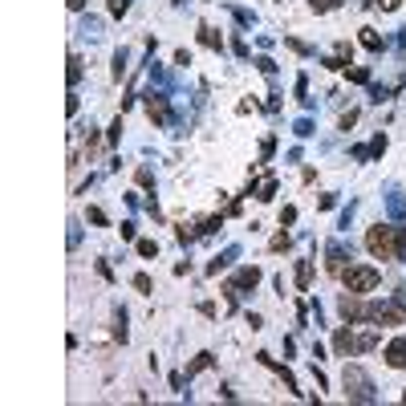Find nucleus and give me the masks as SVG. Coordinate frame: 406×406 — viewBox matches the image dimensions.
I'll return each instance as SVG.
<instances>
[{
  "label": "nucleus",
  "mask_w": 406,
  "mask_h": 406,
  "mask_svg": "<svg viewBox=\"0 0 406 406\" xmlns=\"http://www.w3.org/2000/svg\"><path fill=\"white\" fill-rule=\"evenodd\" d=\"M365 248L374 260H398V232L386 224H374L365 232Z\"/></svg>",
  "instance_id": "f257e3e1"
},
{
  "label": "nucleus",
  "mask_w": 406,
  "mask_h": 406,
  "mask_svg": "<svg viewBox=\"0 0 406 406\" xmlns=\"http://www.w3.org/2000/svg\"><path fill=\"white\" fill-rule=\"evenodd\" d=\"M341 386H346V398H350V403H374V398H378V394H374V382L365 378L361 365H346Z\"/></svg>",
  "instance_id": "f03ea898"
},
{
  "label": "nucleus",
  "mask_w": 406,
  "mask_h": 406,
  "mask_svg": "<svg viewBox=\"0 0 406 406\" xmlns=\"http://www.w3.org/2000/svg\"><path fill=\"white\" fill-rule=\"evenodd\" d=\"M341 284H346V293H374L378 284H382V272L370 269V264H350V269L341 272Z\"/></svg>",
  "instance_id": "7ed1b4c3"
},
{
  "label": "nucleus",
  "mask_w": 406,
  "mask_h": 406,
  "mask_svg": "<svg viewBox=\"0 0 406 406\" xmlns=\"http://www.w3.org/2000/svg\"><path fill=\"white\" fill-rule=\"evenodd\" d=\"M365 321H378V325H406V305H390V301H374V305H365Z\"/></svg>",
  "instance_id": "20e7f679"
},
{
  "label": "nucleus",
  "mask_w": 406,
  "mask_h": 406,
  "mask_svg": "<svg viewBox=\"0 0 406 406\" xmlns=\"http://www.w3.org/2000/svg\"><path fill=\"white\" fill-rule=\"evenodd\" d=\"M146 114L155 126H167L171 122V110H167V93H146Z\"/></svg>",
  "instance_id": "39448f33"
},
{
  "label": "nucleus",
  "mask_w": 406,
  "mask_h": 406,
  "mask_svg": "<svg viewBox=\"0 0 406 406\" xmlns=\"http://www.w3.org/2000/svg\"><path fill=\"white\" fill-rule=\"evenodd\" d=\"M256 284H260V269L252 264V269H240L232 280H227V293H236V297H240L244 289H256Z\"/></svg>",
  "instance_id": "423d86ee"
},
{
  "label": "nucleus",
  "mask_w": 406,
  "mask_h": 406,
  "mask_svg": "<svg viewBox=\"0 0 406 406\" xmlns=\"http://www.w3.org/2000/svg\"><path fill=\"white\" fill-rule=\"evenodd\" d=\"M333 350L341 354V358H350V354H358V341H354V325L346 321L337 333H333Z\"/></svg>",
  "instance_id": "0eeeda50"
},
{
  "label": "nucleus",
  "mask_w": 406,
  "mask_h": 406,
  "mask_svg": "<svg viewBox=\"0 0 406 406\" xmlns=\"http://www.w3.org/2000/svg\"><path fill=\"white\" fill-rule=\"evenodd\" d=\"M346 260H350V252H346L341 244H329V248H325V269L333 272V276H341V272L350 269Z\"/></svg>",
  "instance_id": "6e6552de"
},
{
  "label": "nucleus",
  "mask_w": 406,
  "mask_h": 406,
  "mask_svg": "<svg viewBox=\"0 0 406 406\" xmlns=\"http://www.w3.org/2000/svg\"><path fill=\"white\" fill-rule=\"evenodd\" d=\"M337 313L346 317V321H361V317H365V305L358 301V293H350V297L337 301Z\"/></svg>",
  "instance_id": "1a4fd4ad"
},
{
  "label": "nucleus",
  "mask_w": 406,
  "mask_h": 406,
  "mask_svg": "<svg viewBox=\"0 0 406 406\" xmlns=\"http://www.w3.org/2000/svg\"><path fill=\"white\" fill-rule=\"evenodd\" d=\"M386 365L390 370H406V337H394L386 346Z\"/></svg>",
  "instance_id": "9d476101"
},
{
  "label": "nucleus",
  "mask_w": 406,
  "mask_h": 406,
  "mask_svg": "<svg viewBox=\"0 0 406 406\" xmlns=\"http://www.w3.org/2000/svg\"><path fill=\"white\" fill-rule=\"evenodd\" d=\"M354 341H358V354L374 350L378 346V325H361V333H354Z\"/></svg>",
  "instance_id": "9b49d317"
},
{
  "label": "nucleus",
  "mask_w": 406,
  "mask_h": 406,
  "mask_svg": "<svg viewBox=\"0 0 406 406\" xmlns=\"http://www.w3.org/2000/svg\"><path fill=\"white\" fill-rule=\"evenodd\" d=\"M252 195H256L260 203H269L272 195H276V175H260V179H256V191H252Z\"/></svg>",
  "instance_id": "f8f14e48"
},
{
  "label": "nucleus",
  "mask_w": 406,
  "mask_h": 406,
  "mask_svg": "<svg viewBox=\"0 0 406 406\" xmlns=\"http://www.w3.org/2000/svg\"><path fill=\"white\" fill-rule=\"evenodd\" d=\"M256 358L264 361L269 370H276V374H280V382H284V390H297V378H293V374H289L284 365H276V358H269V354H256Z\"/></svg>",
  "instance_id": "ddd939ff"
},
{
  "label": "nucleus",
  "mask_w": 406,
  "mask_h": 406,
  "mask_svg": "<svg viewBox=\"0 0 406 406\" xmlns=\"http://www.w3.org/2000/svg\"><path fill=\"white\" fill-rule=\"evenodd\" d=\"M297 289H301V293L313 289V260H301V264H297Z\"/></svg>",
  "instance_id": "4468645a"
},
{
  "label": "nucleus",
  "mask_w": 406,
  "mask_h": 406,
  "mask_svg": "<svg viewBox=\"0 0 406 406\" xmlns=\"http://www.w3.org/2000/svg\"><path fill=\"white\" fill-rule=\"evenodd\" d=\"M236 256H240V248H227V252H224V256H220V260H212V264H207V272H212V276H220V272H224L227 264L236 260Z\"/></svg>",
  "instance_id": "2eb2a0df"
},
{
  "label": "nucleus",
  "mask_w": 406,
  "mask_h": 406,
  "mask_svg": "<svg viewBox=\"0 0 406 406\" xmlns=\"http://www.w3.org/2000/svg\"><path fill=\"white\" fill-rule=\"evenodd\" d=\"M199 41L207 49H224V41H220V33L216 29H207V25H199Z\"/></svg>",
  "instance_id": "dca6fc26"
},
{
  "label": "nucleus",
  "mask_w": 406,
  "mask_h": 406,
  "mask_svg": "<svg viewBox=\"0 0 406 406\" xmlns=\"http://www.w3.org/2000/svg\"><path fill=\"white\" fill-rule=\"evenodd\" d=\"M361 45L370 49V53H382V37H378V29H361Z\"/></svg>",
  "instance_id": "f3484780"
},
{
  "label": "nucleus",
  "mask_w": 406,
  "mask_h": 406,
  "mask_svg": "<svg viewBox=\"0 0 406 406\" xmlns=\"http://www.w3.org/2000/svg\"><path fill=\"white\" fill-rule=\"evenodd\" d=\"M212 361H216V358H212V354H199V358H195V361H191V365H187V378H195V374H203V370H207Z\"/></svg>",
  "instance_id": "a211bd4d"
},
{
  "label": "nucleus",
  "mask_w": 406,
  "mask_h": 406,
  "mask_svg": "<svg viewBox=\"0 0 406 406\" xmlns=\"http://www.w3.org/2000/svg\"><path fill=\"white\" fill-rule=\"evenodd\" d=\"M390 216H394V220H406V203H403L398 191H390Z\"/></svg>",
  "instance_id": "6ab92c4d"
},
{
  "label": "nucleus",
  "mask_w": 406,
  "mask_h": 406,
  "mask_svg": "<svg viewBox=\"0 0 406 406\" xmlns=\"http://www.w3.org/2000/svg\"><path fill=\"white\" fill-rule=\"evenodd\" d=\"M78 82H82V57L74 53L69 57V86H78Z\"/></svg>",
  "instance_id": "aec40b11"
},
{
  "label": "nucleus",
  "mask_w": 406,
  "mask_h": 406,
  "mask_svg": "<svg viewBox=\"0 0 406 406\" xmlns=\"http://www.w3.org/2000/svg\"><path fill=\"white\" fill-rule=\"evenodd\" d=\"M220 227H224V216H212V220L199 224V236H212V232H220Z\"/></svg>",
  "instance_id": "412c9836"
},
{
  "label": "nucleus",
  "mask_w": 406,
  "mask_h": 406,
  "mask_svg": "<svg viewBox=\"0 0 406 406\" xmlns=\"http://www.w3.org/2000/svg\"><path fill=\"white\" fill-rule=\"evenodd\" d=\"M106 8H110V16H126L131 12V0H106Z\"/></svg>",
  "instance_id": "4be33fe9"
},
{
  "label": "nucleus",
  "mask_w": 406,
  "mask_h": 406,
  "mask_svg": "<svg viewBox=\"0 0 406 406\" xmlns=\"http://www.w3.org/2000/svg\"><path fill=\"white\" fill-rule=\"evenodd\" d=\"M370 155H374V159H382V155H386V135H374V142H370Z\"/></svg>",
  "instance_id": "5701e85b"
},
{
  "label": "nucleus",
  "mask_w": 406,
  "mask_h": 406,
  "mask_svg": "<svg viewBox=\"0 0 406 406\" xmlns=\"http://www.w3.org/2000/svg\"><path fill=\"white\" fill-rule=\"evenodd\" d=\"M138 256H159V244L155 240H138Z\"/></svg>",
  "instance_id": "b1692460"
},
{
  "label": "nucleus",
  "mask_w": 406,
  "mask_h": 406,
  "mask_svg": "<svg viewBox=\"0 0 406 406\" xmlns=\"http://www.w3.org/2000/svg\"><path fill=\"white\" fill-rule=\"evenodd\" d=\"M256 69H260V74H276V61H272V57H256Z\"/></svg>",
  "instance_id": "393cba45"
},
{
  "label": "nucleus",
  "mask_w": 406,
  "mask_h": 406,
  "mask_svg": "<svg viewBox=\"0 0 406 406\" xmlns=\"http://www.w3.org/2000/svg\"><path fill=\"white\" fill-rule=\"evenodd\" d=\"M350 82H358V86H365V82H370V69H365V65H358V69H350Z\"/></svg>",
  "instance_id": "a878e982"
},
{
  "label": "nucleus",
  "mask_w": 406,
  "mask_h": 406,
  "mask_svg": "<svg viewBox=\"0 0 406 406\" xmlns=\"http://www.w3.org/2000/svg\"><path fill=\"white\" fill-rule=\"evenodd\" d=\"M135 289L138 293H150V276H146V272H138L135 276Z\"/></svg>",
  "instance_id": "bb28decb"
},
{
  "label": "nucleus",
  "mask_w": 406,
  "mask_h": 406,
  "mask_svg": "<svg viewBox=\"0 0 406 406\" xmlns=\"http://www.w3.org/2000/svg\"><path fill=\"white\" fill-rule=\"evenodd\" d=\"M138 187H155V175L146 167H138Z\"/></svg>",
  "instance_id": "cd10ccee"
},
{
  "label": "nucleus",
  "mask_w": 406,
  "mask_h": 406,
  "mask_svg": "<svg viewBox=\"0 0 406 406\" xmlns=\"http://www.w3.org/2000/svg\"><path fill=\"white\" fill-rule=\"evenodd\" d=\"M297 135L309 138V135H313V122H309V118H301V122H297Z\"/></svg>",
  "instance_id": "c85d7f7f"
},
{
  "label": "nucleus",
  "mask_w": 406,
  "mask_h": 406,
  "mask_svg": "<svg viewBox=\"0 0 406 406\" xmlns=\"http://www.w3.org/2000/svg\"><path fill=\"white\" fill-rule=\"evenodd\" d=\"M90 224H98V227L106 224V212H102V207H90Z\"/></svg>",
  "instance_id": "c756f323"
},
{
  "label": "nucleus",
  "mask_w": 406,
  "mask_h": 406,
  "mask_svg": "<svg viewBox=\"0 0 406 406\" xmlns=\"http://www.w3.org/2000/svg\"><path fill=\"white\" fill-rule=\"evenodd\" d=\"M122 69H126V53H118V57H114V78H122Z\"/></svg>",
  "instance_id": "7c9ffc66"
},
{
  "label": "nucleus",
  "mask_w": 406,
  "mask_h": 406,
  "mask_svg": "<svg viewBox=\"0 0 406 406\" xmlns=\"http://www.w3.org/2000/svg\"><path fill=\"white\" fill-rule=\"evenodd\" d=\"M354 122H358V110H350V114H341V131H350Z\"/></svg>",
  "instance_id": "2f4dec72"
},
{
  "label": "nucleus",
  "mask_w": 406,
  "mask_h": 406,
  "mask_svg": "<svg viewBox=\"0 0 406 406\" xmlns=\"http://www.w3.org/2000/svg\"><path fill=\"white\" fill-rule=\"evenodd\" d=\"M289 244H293V240H289V236H276V240H272V252H284V248H289Z\"/></svg>",
  "instance_id": "473e14b6"
},
{
  "label": "nucleus",
  "mask_w": 406,
  "mask_h": 406,
  "mask_svg": "<svg viewBox=\"0 0 406 406\" xmlns=\"http://www.w3.org/2000/svg\"><path fill=\"white\" fill-rule=\"evenodd\" d=\"M398 260H403V264H406V227H403V232H398Z\"/></svg>",
  "instance_id": "72a5a7b5"
},
{
  "label": "nucleus",
  "mask_w": 406,
  "mask_h": 406,
  "mask_svg": "<svg viewBox=\"0 0 406 406\" xmlns=\"http://www.w3.org/2000/svg\"><path fill=\"white\" fill-rule=\"evenodd\" d=\"M65 4H69L74 12H82V8H86V0H65Z\"/></svg>",
  "instance_id": "f704fd0d"
},
{
  "label": "nucleus",
  "mask_w": 406,
  "mask_h": 406,
  "mask_svg": "<svg viewBox=\"0 0 406 406\" xmlns=\"http://www.w3.org/2000/svg\"><path fill=\"white\" fill-rule=\"evenodd\" d=\"M403 403H406V390H403Z\"/></svg>",
  "instance_id": "c9c22d12"
}]
</instances>
